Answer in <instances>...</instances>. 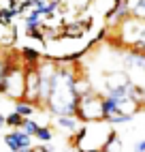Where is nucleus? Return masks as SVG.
<instances>
[{
	"instance_id": "1",
	"label": "nucleus",
	"mask_w": 145,
	"mask_h": 152,
	"mask_svg": "<svg viewBox=\"0 0 145 152\" xmlns=\"http://www.w3.org/2000/svg\"><path fill=\"white\" fill-rule=\"evenodd\" d=\"M81 73L75 66H66L64 62H58V71L51 82V92L45 103V109L54 116H75L77 105H79V94H77V82Z\"/></svg>"
},
{
	"instance_id": "2",
	"label": "nucleus",
	"mask_w": 145,
	"mask_h": 152,
	"mask_svg": "<svg viewBox=\"0 0 145 152\" xmlns=\"http://www.w3.org/2000/svg\"><path fill=\"white\" fill-rule=\"evenodd\" d=\"M115 133L111 122L107 120H94V122H83L81 129L72 137V146L77 152H92V150H105L109 137Z\"/></svg>"
},
{
	"instance_id": "3",
	"label": "nucleus",
	"mask_w": 145,
	"mask_h": 152,
	"mask_svg": "<svg viewBox=\"0 0 145 152\" xmlns=\"http://www.w3.org/2000/svg\"><path fill=\"white\" fill-rule=\"evenodd\" d=\"M26 64L13 62L4 77V82L0 84V92L9 96L11 101H24L26 99Z\"/></svg>"
},
{
	"instance_id": "4",
	"label": "nucleus",
	"mask_w": 145,
	"mask_h": 152,
	"mask_svg": "<svg viewBox=\"0 0 145 152\" xmlns=\"http://www.w3.org/2000/svg\"><path fill=\"white\" fill-rule=\"evenodd\" d=\"M102 99L105 94L100 92H92L83 96L77 105V118L81 122H94V120H102Z\"/></svg>"
},
{
	"instance_id": "5",
	"label": "nucleus",
	"mask_w": 145,
	"mask_h": 152,
	"mask_svg": "<svg viewBox=\"0 0 145 152\" xmlns=\"http://www.w3.org/2000/svg\"><path fill=\"white\" fill-rule=\"evenodd\" d=\"M122 66H124V71H128L130 82L137 75L145 77V52L134 49V47L124 49V52H122Z\"/></svg>"
},
{
	"instance_id": "6",
	"label": "nucleus",
	"mask_w": 145,
	"mask_h": 152,
	"mask_svg": "<svg viewBox=\"0 0 145 152\" xmlns=\"http://www.w3.org/2000/svg\"><path fill=\"white\" fill-rule=\"evenodd\" d=\"M128 17H132L130 15V0H113V7L107 11L105 22H107V26L117 28L122 22H126Z\"/></svg>"
},
{
	"instance_id": "7",
	"label": "nucleus",
	"mask_w": 145,
	"mask_h": 152,
	"mask_svg": "<svg viewBox=\"0 0 145 152\" xmlns=\"http://www.w3.org/2000/svg\"><path fill=\"white\" fill-rule=\"evenodd\" d=\"M2 139H4V146L11 152H22L26 148H32V135H28L26 131H22V129L9 131Z\"/></svg>"
},
{
	"instance_id": "8",
	"label": "nucleus",
	"mask_w": 145,
	"mask_h": 152,
	"mask_svg": "<svg viewBox=\"0 0 145 152\" xmlns=\"http://www.w3.org/2000/svg\"><path fill=\"white\" fill-rule=\"evenodd\" d=\"M56 126L58 129H62V131H66V133H70V135H75L77 131L81 129V120L77 118V116H56Z\"/></svg>"
},
{
	"instance_id": "9",
	"label": "nucleus",
	"mask_w": 145,
	"mask_h": 152,
	"mask_svg": "<svg viewBox=\"0 0 145 152\" xmlns=\"http://www.w3.org/2000/svg\"><path fill=\"white\" fill-rule=\"evenodd\" d=\"M13 111H17L19 116H24V118H32V114L36 111V105L34 103H30V101H15V109Z\"/></svg>"
},
{
	"instance_id": "10",
	"label": "nucleus",
	"mask_w": 145,
	"mask_h": 152,
	"mask_svg": "<svg viewBox=\"0 0 145 152\" xmlns=\"http://www.w3.org/2000/svg\"><path fill=\"white\" fill-rule=\"evenodd\" d=\"M34 137L38 139V144H51L54 141V131L49 129V124H41Z\"/></svg>"
},
{
	"instance_id": "11",
	"label": "nucleus",
	"mask_w": 145,
	"mask_h": 152,
	"mask_svg": "<svg viewBox=\"0 0 145 152\" xmlns=\"http://www.w3.org/2000/svg\"><path fill=\"white\" fill-rule=\"evenodd\" d=\"M130 15L145 19V0H130Z\"/></svg>"
},
{
	"instance_id": "12",
	"label": "nucleus",
	"mask_w": 145,
	"mask_h": 152,
	"mask_svg": "<svg viewBox=\"0 0 145 152\" xmlns=\"http://www.w3.org/2000/svg\"><path fill=\"white\" fill-rule=\"evenodd\" d=\"M26 122V118L24 116H19L17 111H11V114H7V126H11V129H22Z\"/></svg>"
},
{
	"instance_id": "13",
	"label": "nucleus",
	"mask_w": 145,
	"mask_h": 152,
	"mask_svg": "<svg viewBox=\"0 0 145 152\" xmlns=\"http://www.w3.org/2000/svg\"><path fill=\"white\" fill-rule=\"evenodd\" d=\"M15 15H19L15 9H9V7L7 9H0V24H2V26H11Z\"/></svg>"
},
{
	"instance_id": "14",
	"label": "nucleus",
	"mask_w": 145,
	"mask_h": 152,
	"mask_svg": "<svg viewBox=\"0 0 145 152\" xmlns=\"http://www.w3.org/2000/svg\"><path fill=\"white\" fill-rule=\"evenodd\" d=\"M38 122H36V120H32V118H26V122H24V126H22V131H26V133L28 135H36V131H38Z\"/></svg>"
},
{
	"instance_id": "15",
	"label": "nucleus",
	"mask_w": 145,
	"mask_h": 152,
	"mask_svg": "<svg viewBox=\"0 0 145 152\" xmlns=\"http://www.w3.org/2000/svg\"><path fill=\"white\" fill-rule=\"evenodd\" d=\"M13 66V62L11 60H7L4 56H0V84L4 82V77H7V73H9V69Z\"/></svg>"
},
{
	"instance_id": "16",
	"label": "nucleus",
	"mask_w": 145,
	"mask_h": 152,
	"mask_svg": "<svg viewBox=\"0 0 145 152\" xmlns=\"http://www.w3.org/2000/svg\"><path fill=\"white\" fill-rule=\"evenodd\" d=\"M132 152H145V139H139V141H134V146H132Z\"/></svg>"
},
{
	"instance_id": "17",
	"label": "nucleus",
	"mask_w": 145,
	"mask_h": 152,
	"mask_svg": "<svg viewBox=\"0 0 145 152\" xmlns=\"http://www.w3.org/2000/svg\"><path fill=\"white\" fill-rule=\"evenodd\" d=\"M2 126H7V116L0 114V129H2Z\"/></svg>"
},
{
	"instance_id": "18",
	"label": "nucleus",
	"mask_w": 145,
	"mask_h": 152,
	"mask_svg": "<svg viewBox=\"0 0 145 152\" xmlns=\"http://www.w3.org/2000/svg\"><path fill=\"white\" fill-rule=\"evenodd\" d=\"M92 152H105V150H92Z\"/></svg>"
}]
</instances>
